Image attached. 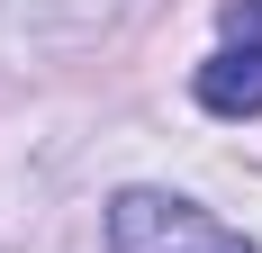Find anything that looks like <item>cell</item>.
I'll use <instances>...</instances> for the list:
<instances>
[{
  "instance_id": "obj_2",
  "label": "cell",
  "mask_w": 262,
  "mask_h": 253,
  "mask_svg": "<svg viewBox=\"0 0 262 253\" xmlns=\"http://www.w3.org/2000/svg\"><path fill=\"white\" fill-rule=\"evenodd\" d=\"M199 109L208 118H262V46H217L199 64Z\"/></svg>"
},
{
  "instance_id": "obj_3",
  "label": "cell",
  "mask_w": 262,
  "mask_h": 253,
  "mask_svg": "<svg viewBox=\"0 0 262 253\" xmlns=\"http://www.w3.org/2000/svg\"><path fill=\"white\" fill-rule=\"evenodd\" d=\"M226 46H262V0H226Z\"/></svg>"
},
{
  "instance_id": "obj_1",
  "label": "cell",
  "mask_w": 262,
  "mask_h": 253,
  "mask_svg": "<svg viewBox=\"0 0 262 253\" xmlns=\"http://www.w3.org/2000/svg\"><path fill=\"white\" fill-rule=\"evenodd\" d=\"M108 253H262L235 226H217L199 199L172 190H118L108 199Z\"/></svg>"
}]
</instances>
